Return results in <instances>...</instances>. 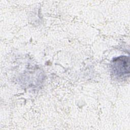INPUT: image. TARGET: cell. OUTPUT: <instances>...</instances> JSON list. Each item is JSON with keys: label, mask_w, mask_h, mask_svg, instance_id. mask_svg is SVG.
I'll list each match as a JSON object with an SVG mask.
<instances>
[{"label": "cell", "mask_w": 130, "mask_h": 130, "mask_svg": "<svg viewBox=\"0 0 130 130\" xmlns=\"http://www.w3.org/2000/svg\"><path fill=\"white\" fill-rule=\"evenodd\" d=\"M129 57L121 56L116 57L112 60V70L113 74L118 78L125 77L129 73Z\"/></svg>", "instance_id": "1"}]
</instances>
